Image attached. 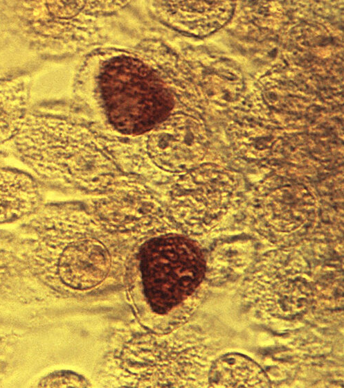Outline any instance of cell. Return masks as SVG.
<instances>
[{"instance_id": "obj_1", "label": "cell", "mask_w": 344, "mask_h": 388, "mask_svg": "<svg viewBox=\"0 0 344 388\" xmlns=\"http://www.w3.org/2000/svg\"><path fill=\"white\" fill-rule=\"evenodd\" d=\"M206 270L199 243L181 233L154 236L136 245L123 284L136 322L159 334L185 325L207 293Z\"/></svg>"}, {"instance_id": "obj_2", "label": "cell", "mask_w": 344, "mask_h": 388, "mask_svg": "<svg viewBox=\"0 0 344 388\" xmlns=\"http://www.w3.org/2000/svg\"><path fill=\"white\" fill-rule=\"evenodd\" d=\"M39 238L36 255L53 268L60 282L84 297L123 287L134 245L71 205H43L29 218Z\"/></svg>"}, {"instance_id": "obj_3", "label": "cell", "mask_w": 344, "mask_h": 388, "mask_svg": "<svg viewBox=\"0 0 344 388\" xmlns=\"http://www.w3.org/2000/svg\"><path fill=\"white\" fill-rule=\"evenodd\" d=\"M102 379L116 387H208L212 355L205 335L187 324L167 333L123 326L114 336Z\"/></svg>"}, {"instance_id": "obj_4", "label": "cell", "mask_w": 344, "mask_h": 388, "mask_svg": "<svg viewBox=\"0 0 344 388\" xmlns=\"http://www.w3.org/2000/svg\"><path fill=\"white\" fill-rule=\"evenodd\" d=\"M15 139L21 160L38 176L61 186L98 195L122 176L89 131L71 122L29 116Z\"/></svg>"}, {"instance_id": "obj_5", "label": "cell", "mask_w": 344, "mask_h": 388, "mask_svg": "<svg viewBox=\"0 0 344 388\" xmlns=\"http://www.w3.org/2000/svg\"><path fill=\"white\" fill-rule=\"evenodd\" d=\"M242 299L256 316L269 321H295L314 306L315 279L296 247L264 253L246 276Z\"/></svg>"}, {"instance_id": "obj_6", "label": "cell", "mask_w": 344, "mask_h": 388, "mask_svg": "<svg viewBox=\"0 0 344 388\" xmlns=\"http://www.w3.org/2000/svg\"><path fill=\"white\" fill-rule=\"evenodd\" d=\"M167 211L177 231L197 241L214 235L235 209L241 182L215 163H200L171 180Z\"/></svg>"}, {"instance_id": "obj_7", "label": "cell", "mask_w": 344, "mask_h": 388, "mask_svg": "<svg viewBox=\"0 0 344 388\" xmlns=\"http://www.w3.org/2000/svg\"><path fill=\"white\" fill-rule=\"evenodd\" d=\"M320 201L305 176L278 170L255 186L249 205L254 229L281 247H296L319 220Z\"/></svg>"}, {"instance_id": "obj_8", "label": "cell", "mask_w": 344, "mask_h": 388, "mask_svg": "<svg viewBox=\"0 0 344 388\" xmlns=\"http://www.w3.org/2000/svg\"><path fill=\"white\" fill-rule=\"evenodd\" d=\"M100 89L109 123L118 132L140 134L163 121L170 109L169 94L141 62L113 59L103 69Z\"/></svg>"}, {"instance_id": "obj_9", "label": "cell", "mask_w": 344, "mask_h": 388, "mask_svg": "<svg viewBox=\"0 0 344 388\" xmlns=\"http://www.w3.org/2000/svg\"><path fill=\"white\" fill-rule=\"evenodd\" d=\"M87 211L105 230L130 244L179 232L159 197L144 184L126 176L91 199Z\"/></svg>"}, {"instance_id": "obj_10", "label": "cell", "mask_w": 344, "mask_h": 388, "mask_svg": "<svg viewBox=\"0 0 344 388\" xmlns=\"http://www.w3.org/2000/svg\"><path fill=\"white\" fill-rule=\"evenodd\" d=\"M150 130L145 141L149 161L138 174L156 182H168L201 163L208 136L200 120L177 115Z\"/></svg>"}, {"instance_id": "obj_11", "label": "cell", "mask_w": 344, "mask_h": 388, "mask_svg": "<svg viewBox=\"0 0 344 388\" xmlns=\"http://www.w3.org/2000/svg\"><path fill=\"white\" fill-rule=\"evenodd\" d=\"M42 206L41 188L31 175L0 167V224L29 218Z\"/></svg>"}, {"instance_id": "obj_12", "label": "cell", "mask_w": 344, "mask_h": 388, "mask_svg": "<svg viewBox=\"0 0 344 388\" xmlns=\"http://www.w3.org/2000/svg\"><path fill=\"white\" fill-rule=\"evenodd\" d=\"M254 246L246 239L218 243L206 261V280L208 285H219L239 278L251 265Z\"/></svg>"}, {"instance_id": "obj_13", "label": "cell", "mask_w": 344, "mask_h": 388, "mask_svg": "<svg viewBox=\"0 0 344 388\" xmlns=\"http://www.w3.org/2000/svg\"><path fill=\"white\" fill-rule=\"evenodd\" d=\"M268 378L263 369L248 357L230 353L212 362L208 387H266Z\"/></svg>"}, {"instance_id": "obj_14", "label": "cell", "mask_w": 344, "mask_h": 388, "mask_svg": "<svg viewBox=\"0 0 344 388\" xmlns=\"http://www.w3.org/2000/svg\"><path fill=\"white\" fill-rule=\"evenodd\" d=\"M0 95V145L15 138L24 119L22 100Z\"/></svg>"}, {"instance_id": "obj_15", "label": "cell", "mask_w": 344, "mask_h": 388, "mask_svg": "<svg viewBox=\"0 0 344 388\" xmlns=\"http://www.w3.org/2000/svg\"><path fill=\"white\" fill-rule=\"evenodd\" d=\"M44 382L46 387H89L88 381L76 373L71 372H64L57 373L53 376L48 377Z\"/></svg>"}]
</instances>
